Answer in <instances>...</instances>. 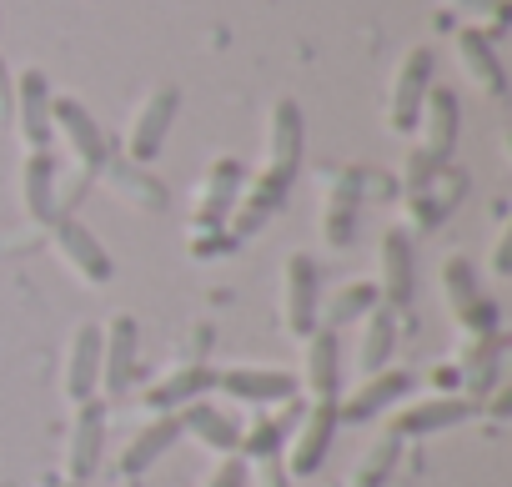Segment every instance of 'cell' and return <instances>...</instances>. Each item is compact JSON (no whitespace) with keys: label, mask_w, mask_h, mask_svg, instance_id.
I'll use <instances>...</instances> for the list:
<instances>
[{"label":"cell","mask_w":512,"mask_h":487,"mask_svg":"<svg viewBox=\"0 0 512 487\" xmlns=\"http://www.w3.org/2000/svg\"><path fill=\"white\" fill-rule=\"evenodd\" d=\"M302 151H307V121H302V106L292 101V96H282V101H272V111H267V151H262V171L256 176H246V191H241V201H236V211H231V231H256L272 211H282V201H287V191H292V181H297V171H302Z\"/></svg>","instance_id":"cell-1"},{"label":"cell","mask_w":512,"mask_h":487,"mask_svg":"<svg viewBox=\"0 0 512 487\" xmlns=\"http://www.w3.org/2000/svg\"><path fill=\"white\" fill-rule=\"evenodd\" d=\"M437 292H442V307H447V317L457 322L462 337H492V332H502L497 302L482 292V272L467 257H442Z\"/></svg>","instance_id":"cell-2"},{"label":"cell","mask_w":512,"mask_h":487,"mask_svg":"<svg viewBox=\"0 0 512 487\" xmlns=\"http://www.w3.org/2000/svg\"><path fill=\"white\" fill-rule=\"evenodd\" d=\"M51 252H56V262H61L81 287H91V292L111 287V277H116L111 252L101 247V236H96L81 216H56V221H51Z\"/></svg>","instance_id":"cell-3"},{"label":"cell","mask_w":512,"mask_h":487,"mask_svg":"<svg viewBox=\"0 0 512 487\" xmlns=\"http://www.w3.org/2000/svg\"><path fill=\"white\" fill-rule=\"evenodd\" d=\"M51 136H61V146L71 151V166L81 176H101V166L111 161V141L101 131V121L76 101V96H56L51 101Z\"/></svg>","instance_id":"cell-4"},{"label":"cell","mask_w":512,"mask_h":487,"mask_svg":"<svg viewBox=\"0 0 512 487\" xmlns=\"http://www.w3.org/2000/svg\"><path fill=\"white\" fill-rule=\"evenodd\" d=\"M432 71H437L432 46H412V51L397 61V71H392V81H387V131H392V136H412V131H417L422 101H427V91L437 86Z\"/></svg>","instance_id":"cell-5"},{"label":"cell","mask_w":512,"mask_h":487,"mask_svg":"<svg viewBox=\"0 0 512 487\" xmlns=\"http://www.w3.org/2000/svg\"><path fill=\"white\" fill-rule=\"evenodd\" d=\"M176 111H181V91H176V86H156V91H146V96L136 101L131 121H126V141H121L126 161L151 166V161L161 156L171 126H176Z\"/></svg>","instance_id":"cell-6"},{"label":"cell","mask_w":512,"mask_h":487,"mask_svg":"<svg viewBox=\"0 0 512 487\" xmlns=\"http://www.w3.org/2000/svg\"><path fill=\"white\" fill-rule=\"evenodd\" d=\"M106 432H111V417H106V397H91V402H76L71 407V432H66V482H91L106 462Z\"/></svg>","instance_id":"cell-7"},{"label":"cell","mask_w":512,"mask_h":487,"mask_svg":"<svg viewBox=\"0 0 512 487\" xmlns=\"http://www.w3.org/2000/svg\"><path fill=\"white\" fill-rule=\"evenodd\" d=\"M246 176H251V171H246L236 156H216V161L206 166L201 186H196L191 226H196V231H221V226L231 221V211H236L241 191H246Z\"/></svg>","instance_id":"cell-8"},{"label":"cell","mask_w":512,"mask_h":487,"mask_svg":"<svg viewBox=\"0 0 512 487\" xmlns=\"http://www.w3.org/2000/svg\"><path fill=\"white\" fill-rule=\"evenodd\" d=\"M317 312H322V272L312 252H292L282 262V327L302 342L317 332Z\"/></svg>","instance_id":"cell-9"},{"label":"cell","mask_w":512,"mask_h":487,"mask_svg":"<svg viewBox=\"0 0 512 487\" xmlns=\"http://www.w3.org/2000/svg\"><path fill=\"white\" fill-rule=\"evenodd\" d=\"M141 377V327L131 312H116L101 327V392L126 397Z\"/></svg>","instance_id":"cell-10"},{"label":"cell","mask_w":512,"mask_h":487,"mask_svg":"<svg viewBox=\"0 0 512 487\" xmlns=\"http://www.w3.org/2000/svg\"><path fill=\"white\" fill-rule=\"evenodd\" d=\"M51 101H56V91H51V81H46V71H21L16 76V96H11V126H16V141H21V151H51Z\"/></svg>","instance_id":"cell-11"},{"label":"cell","mask_w":512,"mask_h":487,"mask_svg":"<svg viewBox=\"0 0 512 487\" xmlns=\"http://www.w3.org/2000/svg\"><path fill=\"white\" fill-rule=\"evenodd\" d=\"M342 377H347V357H342V337L317 327L312 337H302V372H297V392H307L312 402H337L342 397Z\"/></svg>","instance_id":"cell-12"},{"label":"cell","mask_w":512,"mask_h":487,"mask_svg":"<svg viewBox=\"0 0 512 487\" xmlns=\"http://www.w3.org/2000/svg\"><path fill=\"white\" fill-rule=\"evenodd\" d=\"M472 412H477V407H472L467 397H457V392H432V397H417V402H397L387 432H397L402 442H407V437H442V432L472 422Z\"/></svg>","instance_id":"cell-13"},{"label":"cell","mask_w":512,"mask_h":487,"mask_svg":"<svg viewBox=\"0 0 512 487\" xmlns=\"http://www.w3.org/2000/svg\"><path fill=\"white\" fill-rule=\"evenodd\" d=\"M211 392H226L231 402H246V407H287V402H297V372H287V367H226V372H216Z\"/></svg>","instance_id":"cell-14"},{"label":"cell","mask_w":512,"mask_h":487,"mask_svg":"<svg viewBox=\"0 0 512 487\" xmlns=\"http://www.w3.org/2000/svg\"><path fill=\"white\" fill-rule=\"evenodd\" d=\"M412 387H417V377L392 362V367L362 377V382L352 387V397H337V422H372V417L392 412L402 397H412Z\"/></svg>","instance_id":"cell-15"},{"label":"cell","mask_w":512,"mask_h":487,"mask_svg":"<svg viewBox=\"0 0 512 487\" xmlns=\"http://www.w3.org/2000/svg\"><path fill=\"white\" fill-rule=\"evenodd\" d=\"M337 402H312V412L292 427V437H287V477H312L322 462H327V452H332V437H337Z\"/></svg>","instance_id":"cell-16"},{"label":"cell","mask_w":512,"mask_h":487,"mask_svg":"<svg viewBox=\"0 0 512 487\" xmlns=\"http://www.w3.org/2000/svg\"><path fill=\"white\" fill-rule=\"evenodd\" d=\"M61 392L66 402H91L101 397V322H81L66 337V357H61Z\"/></svg>","instance_id":"cell-17"},{"label":"cell","mask_w":512,"mask_h":487,"mask_svg":"<svg viewBox=\"0 0 512 487\" xmlns=\"http://www.w3.org/2000/svg\"><path fill=\"white\" fill-rule=\"evenodd\" d=\"M211 387H216V367H211V362H176L171 372H161V377L146 387L141 407H146L151 417H176L181 407L211 397Z\"/></svg>","instance_id":"cell-18"},{"label":"cell","mask_w":512,"mask_h":487,"mask_svg":"<svg viewBox=\"0 0 512 487\" xmlns=\"http://www.w3.org/2000/svg\"><path fill=\"white\" fill-rule=\"evenodd\" d=\"M357 206H362V171H327L317 226H322V241H327L332 252H342L347 241H352V231H357Z\"/></svg>","instance_id":"cell-19"},{"label":"cell","mask_w":512,"mask_h":487,"mask_svg":"<svg viewBox=\"0 0 512 487\" xmlns=\"http://www.w3.org/2000/svg\"><path fill=\"white\" fill-rule=\"evenodd\" d=\"M502 352H507V337L492 332V337H462L457 347V372H462V392L472 407H482V397H492L502 387Z\"/></svg>","instance_id":"cell-20"},{"label":"cell","mask_w":512,"mask_h":487,"mask_svg":"<svg viewBox=\"0 0 512 487\" xmlns=\"http://www.w3.org/2000/svg\"><path fill=\"white\" fill-rule=\"evenodd\" d=\"M377 297L382 307L402 312L417 292V262H412V231H387L377 241Z\"/></svg>","instance_id":"cell-21"},{"label":"cell","mask_w":512,"mask_h":487,"mask_svg":"<svg viewBox=\"0 0 512 487\" xmlns=\"http://www.w3.org/2000/svg\"><path fill=\"white\" fill-rule=\"evenodd\" d=\"M452 51H457V66H462V76L472 81V91H482V96H502V91H507L502 56H497V46H492V36H487L482 26H462V31L452 36Z\"/></svg>","instance_id":"cell-22"},{"label":"cell","mask_w":512,"mask_h":487,"mask_svg":"<svg viewBox=\"0 0 512 487\" xmlns=\"http://www.w3.org/2000/svg\"><path fill=\"white\" fill-rule=\"evenodd\" d=\"M56 191H61V166H56V156H51V151H26V161H21V211H26L36 226H51V221L61 216Z\"/></svg>","instance_id":"cell-23"},{"label":"cell","mask_w":512,"mask_h":487,"mask_svg":"<svg viewBox=\"0 0 512 487\" xmlns=\"http://www.w3.org/2000/svg\"><path fill=\"white\" fill-rule=\"evenodd\" d=\"M457 126H462L457 96H452L447 86H432L427 101H422V116H417V136H422L417 151H427L432 161L447 166V156H452V146H457Z\"/></svg>","instance_id":"cell-24"},{"label":"cell","mask_w":512,"mask_h":487,"mask_svg":"<svg viewBox=\"0 0 512 487\" xmlns=\"http://www.w3.org/2000/svg\"><path fill=\"white\" fill-rule=\"evenodd\" d=\"M392 357H397V312H392V307H372V312L357 322L352 372H357V377H372V372L392 367Z\"/></svg>","instance_id":"cell-25"},{"label":"cell","mask_w":512,"mask_h":487,"mask_svg":"<svg viewBox=\"0 0 512 487\" xmlns=\"http://www.w3.org/2000/svg\"><path fill=\"white\" fill-rule=\"evenodd\" d=\"M176 437H181V417H151V422H141V427L126 437L121 457H116L121 477H146V472L166 457V447H171Z\"/></svg>","instance_id":"cell-26"},{"label":"cell","mask_w":512,"mask_h":487,"mask_svg":"<svg viewBox=\"0 0 512 487\" xmlns=\"http://www.w3.org/2000/svg\"><path fill=\"white\" fill-rule=\"evenodd\" d=\"M181 417V437H196L201 447H211L216 457H226V452H236L241 447V422L226 412V407H216V402H191V407H181L176 412Z\"/></svg>","instance_id":"cell-27"},{"label":"cell","mask_w":512,"mask_h":487,"mask_svg":"<svg viewBox=\"0 0 512 487\" xmlns=\"http://www.w3.org/2000/svg\"><path fill=\"white\" fill-rule=\"evenodd\" d=\"M101 176L111 181V191H116L126 206H136V211H166V186L151 176V166H136V161H126V156H111V161L101 166Z\"/></svg>","instance_id":"cell-28"},{"label":"cell","mask_w":512,"mask_h":487,"mask_svg":"<svg viewBox=\"0 0 512 487\" xmlns=\"http://www.w3.org/2000/svg\"><path fill=\"white\" fill-rule=\"evenodd\" d=\"M372 307H382L377 287H372V282H347V287H337V292L322 302V312H317V327H327V332H342V327L362 322Z\"/></svg>","instance_id":"cell-29"},{"label":"cell","mask_w":512,"mask_h":487,"mask_svg":"<svg viewBox=\"0 0 512 487\" xmlns=\"http://www.w3.org/2000/svg\"><path fill=\"white\" fill-rule=\"evenodd\" d=\"M397 457H402V437L397 432H387V437H377L367 452H362V462L352 467V477H347V487H382L387 477H392V467H397Z\"/></svg>","instance_id":"cell-30"},{"label":"cell","mask_w":512,"mask_h":487,"mask_svg":"<svg viewBox=\"0 0 512 487\" xmlns=\"http://www.w3.org/2000/svg\"><path fill=\"white\" fill-rule=\"evenodd\" d=\"M282 447H287V427L282 422H272V417H256L251 427H241V457L246 462H256V457H282Z\"/></svg>","instance_id":"cell-31"},{"label":"cell","mask_w":512,"mask_h":487,"mask_svg":"<svg viewBox=\"0 0 512 487\" xmlns=\"http://www.w3.org/2000/svg\"><path fill=\"white\" fill-rule=\"evenodd\" d=\"M206 487H251V467H246V457H241V452L216 457V467H211Z\"/></svg>","instance_id":"cell-32"},{"label":"cell","mask_w":512,"mask_h":487,"mask_svg":"<svg viewBox=\"0 0 512 487\" xmlns=\"http://www.w3.org/2000/svg\"><path fill=\"white\" fill-rule=\"evenodd\" d=\"M437 171H442V161H432L427 151H417V146H412V151H407V166H402V186H407V196H412V191H422V186H432V176H437Z\"/></svg>","instance_id":"cell-33"},{"label":"cell","mask_w":512,"mask_h":487,"mask_svg":"<svg viewBox=\"0 0 512 487\" xmlns=\"http://www.w3.org/2000/svg\"><path fill=\"white\" fill-rule=\"evenodd\" d=\"M447 6H462V16H472V26H477V16H487V36H497L507 21V0H447Z\"/></svg>","instance_id":"cell-34"},{"label":"cell","mask_w":512,"mask_h":487,"mask_svg":"<svg viewBox=\"0 0 512 487\" xmlns=\"http://www.w3.org/2000/svg\"><path fill=\"white\" fill-rule=\"evenodd\" d=\"M251 472H256V487H287L292 477H287V467H282V457H256V462H246Z\"/></svg>","instance_id":"cell-35"},{"label":"cell","mask_w":512,"mask_h":487,"mask_svg":"<svg viewBox=\"0 0 512 487\" xmlns=\"http://www.w3.org/2000/svg\"><path fill=\"white\" fill-rule=\"evenodd\" d=\"M507 267H512V231L502 226V231L492 236V257H487V272H492V277H507Z\"/></svg>","instance_id":"cell-36"},{"label":"cell","mask_w":512,"mask_h":487,"mask_svg":"<svg viewBox=\"0 0 512 487\" xmlns=\"http://www.w3.org/2000/svg\"><path fill=\"white\" fill-rule=\"evenodd\" d=\"M11 96H16V76H11L6 56H0V126H11Z\"/></svg>","instance_id":"cell-37"},{"label":"cell","mask_w":512,"mask_h":487,"mask_svg":"<svg viewBox=\"0 0 512 487\" xmlns=\"http://www.w3.org/2000/svg\"><path fill=\"white\" fill-rule=\"evenodd\" d=\"M56 487H81V482H56Z\"/></svg>","instance_id":"cell-38"},{"label":"cell","mask_w":512,"mask_h":487,"mask_svg":"<svg viewBox=\"0 0 512 487\" xmlns=\"http://www.w3.org/2000/svg\"><path fill=\"white\" fill-rule=\"evenodd\" d=\"M332 487H342V482H332Z\"/></svg>","instance_id":"cell-39"}]
</instances>
